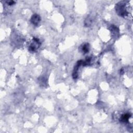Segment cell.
I'll use <instances>...</instances> for the list:
<instances>
[{"instance_id": "6da1fadb", "label": "cell", "mask_w": 133, "mask_h": 133, "mask_svg": "<svg viewBox=\"0 0 133 133\" xmlns=\"http://www.w3.org/2000/svg\"><path fill=\"white\" fill-rule=\"evenodd\" d=\"M115 8L117 15L122 17L132 20V7L129 1H120L116 4Z\"/></svg>"}, {"instance_id": "7a4b0ae2", "label": "cell", "mask_w": 133, "mask_h": 133, "mask_svg": "<svg viewBox=\"0 0 133 133\" xmlns=\"http://www.w3.org/2000/svg\"><path fill=\"white\" fill-rule=\"evenodd\" d=\"M41 45V42L38 38L33 37L32 41L29 45L28 49L31 52H35L39 47Z\"/></svg>"}, {"instance_id": "3957f363", "label": "cell", "mask_w": 133, "mask_h": 133, "mask_svg": "<svg viewBox=\"0 0 133 133\" xmlns=\"http://www.w3.org/2000/svg\"><path fill=\"white\" fill-rule=\"evenodd\" d=\"M131 114L129 112H125L122 113L119 118V121L123 123H128L129 119L131 118Z\"/></svg>"}, {"instance_id": "277c9868", "label": "cell", "mask_w": 133, "mask_h": 133, "mask_svg": "<svg viewBox=\"0 0 133 133\" xmlns=\"http://www.w3.org/2000/svg\"><path fill=\"white\" fill-rule=\"evenodd\" d=\"M83 60H79L78 61L76 64L75 65L74 68V70L72 73V77L73 79H76L78 77V69L79 68L80 66L83 65Z\"/></svg>"}, {"instance_id": "5b68a950", "label": "cell", "mask_w": 133, "mask_h": 133, "mask_svg": "<svg viewBox=\"0 0 133 133\" xmlns=\"http://www.w3.org/2000/svg\"><path fill=\"white\" fill-rule=\"evenodd\" d=\"M30 21L33 24L37 25L41 21V17L38 15L35 14L32 16Z\"/></svg>"}, {"instance_id": "8992f818", "label": "cell", "mask_w": 133, "mask_h": 133, "mask_svg": "<svg viewBox=\"0 0 133 133\" xmlns=\"http://www.w3.org/2000/svg\"><path fill=\"white\" fill-rule=\"evenodd\" d=\"M94 20V18H93V17L92 16H88L86 19H85V22H84V25L85 26H89L91 24H92V22Z\"/></svg>"}, {"instance_id": "52a82bcc", "label": "cell", "mask_w": 133, "mask_h": 133, "mask_svg": "<svg viewBox=\"0 0 133 133\" xmlns=\"http://www.w3.org/2000/svg\"><path fill=\"white\" fill-rule=\"evenodd\" d=\"M81 50L84 54L87 53L89 50V45L88 43H84L81 47Z\"/></svg>"}, {"instance_id": "ba28073f", "label": "cell", "mask_w": 133, "mask_h": 133, "mask_svg": "<svg viewBox=\"0 0 133 133\" xmlns=\"http://www.w3.org/2000/svg\"><path fill=\"white\" fill-rule=\"evenodd\" d=\"M110 30H111V32L113 35V36H115V37H117V34H118V29H117V28L113 25L111 26L110 28Z\"/></svg>"}, {"instance_id": "9c48e42d", "label": "cell", "mask_w": 133, "mask_h": 133, "mask_svg": "<svg viewBox=\"0 0 133 133\" xmlns=\"http://www.w3.org/2000/svg\"><path fill=\"white\" fill-rule=\"evenodd\" d=\"M6 3L9 6H12V5L15 4L16 2L15 1H6Z\"/></svg>"}]
</instances>
